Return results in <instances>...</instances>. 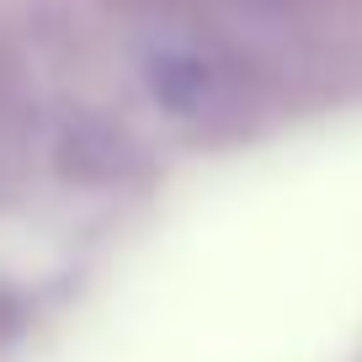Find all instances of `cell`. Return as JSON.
I'll use <instances>...</instances> for the list:
<instances>
[{
    "label": "cell",
    "mask_w": 362,
    "mask_h": 362,
    "mask_svg": "<svg viewBox=\"0 0 362 362\" xmlns=\"http://www.w3.org/2000/svg\"><path fill=\"white\" fill-rule=\"evenodd\" d=\"M139 80L149 102L187 128H214L245 107V64L214 33L165 27L139 48Z\"/></svg>",
    "instance_id": "cell-1"
},
{
    "label": "cell",
    "mask_w": 362,
    "mask_h": 362,
    "mask_svg": "<svg viewBox=\"0 0 362 362\" xmlns=\"http://www.w3.org/2000/svg\"><path fill=\"white\" fill-rule=\"evenodd\" d=\"M54 165L69 181H86V187H117V181H134L144 170V149L123 134L107 117H69L54 139Z\"/></svg>",
    "instance_id": "cell-2"
}]
</instances>
